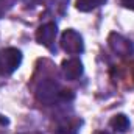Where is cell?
I'll return each mask as SVG.
<instances>
[{
    "instance_id": "obj_1",
    "label": "cell",
    "mask_w": 134,
    "mask_h": 134,
    "mask_svg": "<svg viewBox=\"0 0 134 134\" xmlns=\"http://www.w3.org/2000/svg\"><path fill=\"white\" fill-rule=\"evenodd\" d=\"M70 91H63L58 83L52 81V80H45L42 81L37 89H36V97L41 103H45V104H53L58 100H67V98H72V94H69Z\"/></svg>"
},
{
    "instance_id": "obj_2",
    "label": "cell",
    "mask_w": 134,
    "mask_h": 134,
    "mask_svg": "<svg viewBox=\"0 0 134 134\" xmlns=\"http://www.w3.org/2000/svg\"><path fill=\"white\" fill-rule=\"evenodd\" d=\"M22 63V53L20 50L14 47L2 48L0 50V73L2 75H11Z\"/></svg>"
},
{
    "instance_id": "obj_3",
    "label": "cell",
    "mask_w": 134,
    "mask_h": 134,
    "mask_svg": "<svg viewBox=\"0 0 134 134\" xmlns=\"http://www.w3.org/2000/svg\"><path fill=\"white\" fill-rule=\"evenodd\" d=\"M61 48L66 52V53H70V55H78L84 50V42H83V37L81 34L72 28L66 30L63 36H61Z\"/></svg>"
},
{
    "instance_id": "obj_4",
    "label": "cell",
    "mask_w": 134,
    "mask_h": 134,
    "mask_svg": "<svg viewBox=\"0 0 134 134\" xmlns=\"http://www.w3.org/2000/svg\"><path fill=\"white\" fill-rule=\"evenodd\" d=\"M56 34H58V27L55 22H47L44 25H41L36 31V41L37 44L53 50V45H55V39H56Z\"/></svg>"
},
{
    "instance_id": "obj_5",
    "label": "cell",
    "mask_w": 134,
    "mask_h": 134,
    "mask_svg": "<svg viewBox=\"0 0 134 134\" xmlns=\"http://www.w3.org/2000/svg\"><path fill=\"white\" fill-rule=\"evenodd\" d=\"M109 47L119 56H128V55L133 53V44H131V41H128L126 37H123L120 34H115V33H112L109 36Z\"/></svg>"
},
{
    "instance_id": "obj_6",
    "label": "cell",
    "mask_w": 134,
    "mask_h": 134,
    "mask_svg": "<svg viewBox=\"0 0 134 134\" xmlns=\"http://www.w3.org/2000/svg\"><path fill=\"white\" fill-rule=\"evenodd\" d=\"M61 70H63V75H64L66 80L75 81V80H78L83 75V63L80 59H76V58L66 59L61 64Z\"/></svg>"
},
{
    "instance_id": "obj_7",
    "label": "cell",
    "mask_w": 134,
    "mask_h": 134,
    "mask_svg": "<svg viewBox=\"0 0 134 134\" xmlns=\"http://www.w3.org/2000/svg\"><path fill=\"white\" fill-rule=\"evenodd\" d=\"M109 125H111V128H112L114 131H117V133H126V131L130 130V120H128V117H126L125 114H117V115H114V117L111 119Z\"/></svg>"
},
{
    "instance_id": "obj_8",
    "label": "cell",
    "mask_w": 134,
    "mask_h": 134,
    "mask_svg": "<svg viewBox=\"0 0 134 134\" xmlns=\"http://www.w3.org/2000/svg\"><path fill=\"white\" fill-rule=\"evenodd\" d=\"M108 0H76L75 6L78 11L81 13H87V11H92V9H97L98 6L104 5Z\"/></svg>"
},
{
    "instance_id": "obj_9",
    "label": "cell",
    "mask_w": 134,
    "mask_h": 134,
    "mask_svg": "<svg viewBox=\"0 0 134 134\" xmlns=\"http://www.w3.org/2000/svg\"><path fill=\"white\" fill-rule=\"evenodd\" d=\"M16 2H17V0H0V17H2L5 13H8V11L16 5Z\"/></svg>"
},
{
    "instance_id": "obj_10",
    "label": "cell",
    "mask_w": 134,
    "mask_h": 134,
    "mask_svg": "<svg viewBox=\"0 0 134 134\" xmlns=\"http://www.w3.org/2000/svg\"><path fill=\"white\" fill-rule=\"evenodd\" d=\"M122 5L128 9H133L134 11V0H122Z\"/></svg>"
},
{
    "instance_id": "obj_11",
    "label": "cell",
    "mask_w": 134,
    "mask_h": 134,
    "mask_svg": "<svg viewBox=\"0 0 134 134\" xmlns=\"http://www.w3.org/2000/svg\"><path fill=\"white\" fill-rule=\"evenodd\" d=\"M6 123H8V120H6V119L0 114V125H6Z\"/></svg>"
}]
</instances>
